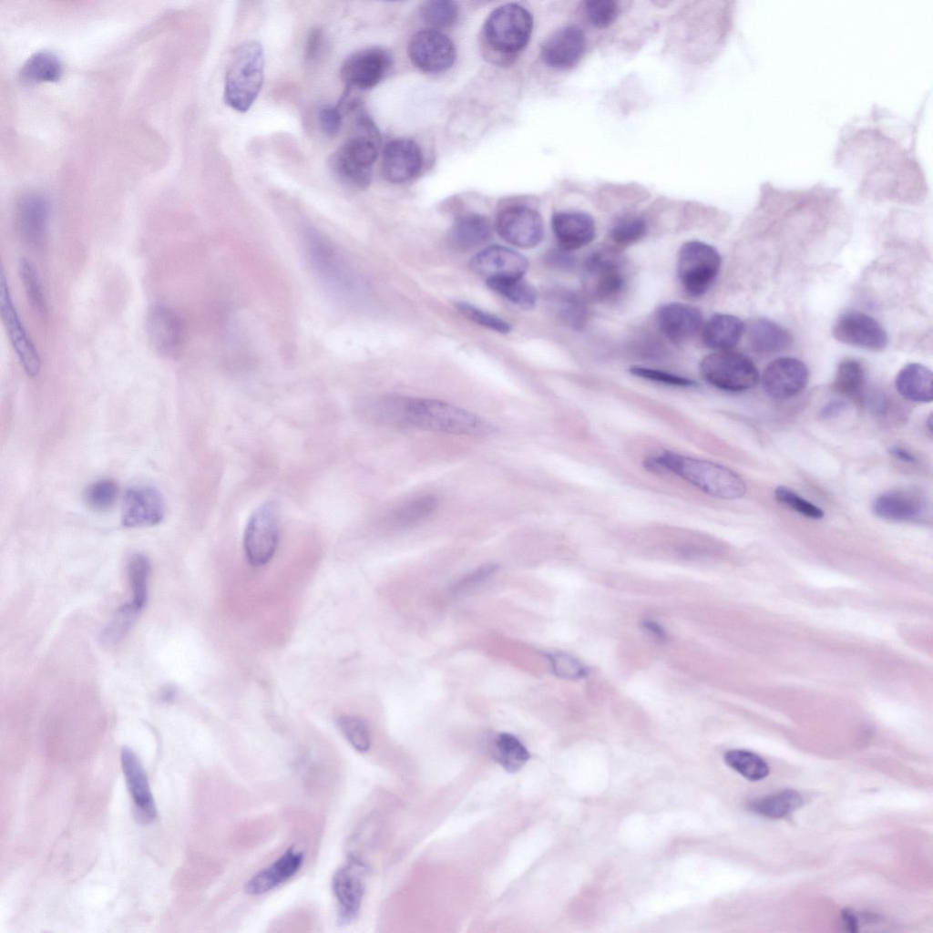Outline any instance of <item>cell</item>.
<instances>
[{
    "instance_id": "obj_1",
    "label": "cell",
    "mask_w": 933,
    "mask_h": 933,
    "mask_svg": "<svg viewBox=\"0 0 933 933\" xmlns=\"http://www.w3.org/2000/svg\"><path fill=\"white\" fill-rule=\"evenodd\" d=\"M917 126L874 106L868 117L841 130L835 166L856 173L867 187H919L924 170L916 152Z\"/></svg>"
},
{
    "instance_id": "obj_2",
    "label": "cell",
    "mask_w": 933,
    "mask_h": 933,
    "mask_svg": "<svg viewBox=\"0 0 933 933\" xmlns=\"http://www.w3.org/2000/svg\"><path fill=\"white\" fill-rule=\"evenodd\" d=\"M370 422L395 428H414L453 435L481 436L493 428L478 415L444 401L386 395L359 405Z\"/></svg>"
},
{
    "instance_id": "obj_3",
    "label": "cell",
    "mask_w": 933,
    "mask_h": 933,
    "mask_svg": "<svg viewBox=\"0 0 933 933\" xmlns=\"http://www.w3.org/2000/svg\"><path fill=\"white\" fill-rule=\"evenodd\" d=\"M644 466L653 472H671L715 497L737 499L746 492V485L737 473L709 460L665 451L648 458Z\"/></svg>"
},
{
    "instance_id": "obj_4",
    "label": "cell",
    "mask_w": 933,
    "mask_h": 933,
    "mask_svg": "<svg viewBox=\"0 0 933 933\" xmlns=\"http://www.w3.org/2000/svg\"><path fill=\"white\" fill-rule=\"evenodd\" d=\"M380 148V134L373 120L361 115L354 135L329 159L333 173L348 186L365 189Z\"/></svg>"
},
{
    "instance_id": "obj_5",
    "label": "cell",
    "mask_w": 933,
    "mask_h": 933,
    "mask_svg": "<svg viewBox=\"0 0 933 933\" xmlns=\"http://www.w3.org/2000/svg\"><path fill=\"white\" fill-rule=\"evenodd\" d=\"M264 53L261 45L247 41L232 54L225 77L224 100L239 112L247 111L263 83Z\"/></svg>"
},
{
    "instance_id": "obj_6",
    "label": "cell",
    "mask_w": 933,
    "mask_h": 933,
    "mask_svg": "<svg viewBox=\"0 0 933 933\" xmlns=\"http://www.w3.org/2000/svg\"><path fill=\"white\" fill-rule=\"evenodd\" d=\"M532 28L531 14L522 5L511 3L490 13L484 26V36L493 50L509 55L524 48Z\"/></svg>"
},
{
    "instance_id": "obj_7",
    "label": "cell",
    "mask_w": 933,
    "mask_h": 933,
    "mask_svg": "<svg viewBox=\"0 0 933 933\" xmlns=\"http://www.w3.org/2000/svg\"><path fill=\"white\" fill-rule=\"evenodd\" d=\"M700 370L711 384L730 392L751 389L759 381V372L754 362L748 356L730 350L705 356Z\"/></svg>"
},
{
    "instance_id": "obj_8",
    "label": "cell",
    "mask_w": 933,
    "mask_h": 933,
    "mask_svg": "<svg viewBox=\"0 0 933 933\" xmlns=\"http://www.w3.org/2000/svg\"><path fill=\"white\" fill-rule=\"evenodd\" d=\"M280 510L267 501L251 515L243 536V549L250 564L261 567L274 556L279 542Z\"/></svg>"
},
{
    "instance_id": "obj_9",
    "label": "cell",
    "mask_w": 933,
    "mask_h": 933,
    "mask_svg": "<svg viewBox=\"0 0 933 933\" xmlns=\"http://www.w3.org/2000/svg\"><path fill=\"white\" fill-rule=\"evenodd\" d=\"M720 267L721 257L713 246L691 241L681 247L678 276L688 293L694 296L703 294L715 280Z\"/></svg>"
},
{
    "instance_id": "obj_10",
    "label": "cell",
    "mask_w": 933,
    "mask_h": 933,
    "mask_svg": "<svg viewBox=\"0 0 933 933\" xmlns=\"http://www.w3.org/2000/svg\"><path fill=\"white\" fill-rule=\"evenodd\" d=\"M146 335L152 349L160 356L173 359L181 352L185 326L180 316L169 306L152 304L146 315Z\"/></svg>"
},
{
    "instance_id": "obj_11",
    "label": "cell",
    "mask_w": 933,
    "mask_h": 933,
    "mask_svg": "<svg viewBox=\"0 0 933 933\" xmlns=\"http://www.w3.org/2000/svg\"><path fill=\"white\" fill-rule=\"evenodd\" d=\"M0 313L21 366L28 376H36L41 369V360L14 305L4 272L0 274Z\"/></svg>"
},
{
    "instance_id": "obj_12",
    "label": "cell",
    "mask_w": 933,
    "mask_h": 933,
    "mask_svg": "<svg viewBox=\"0 0 933 933\" xmlns=\"http://www.w3.org/2000/svg\"><path fill=\"white\" fill-rule=\"evenodd\" d=\"M625 283L620 260L611 252L598 251L585 262L583 284L594 300L605 301L618 295Z\"/></svg>"
},
{
    "instance_id": "obj_13",
    "label": "cell",
    "mask_w": 933,
    "mask_h": 933,
    "mask_svg": "<svg viewBox=\"0 0 933 933\" xmlns=\"http://www.w3.org/2000/svg\"><path fill=\"white\" fill-rule=\"evenodd\" d=\"M391 64L392 57L387 50L379 46L367 47L346 58L341 77L348 90L372 88L384 78Z\"/></svg>"
},
{
    "instance_id": "obj_14",
    "label": "cell",
    "mask_w": 933,
    "mask_h": 933,
    "mask_svg": "<svg viewBox=\"0 0 933 933\" xmlns=\"http://www.w3.org/2000/svg\"><path fill=\"white\" fill-rule=\"evenodd\" d=\"M496 229L504 241L522 249L537 246L544 232L539 214L522 205L510 206L501 210L496 220Z\"/></svg>"
},
{
    "instance_id": "obj_15",
    "label": "cell",
    "mask_w": 933,
    "mask_h": 933,
    "mask_svg": "<svg viewBox=\"0 0 933 933\" xmlns=\"http://www.w3.org/2000/svg\"><path fill=\"white\" fill-rule=\"evenodd\" d=\"M408 54L417 68L428 73L445 71L456 59V48L451 39L435 29L417 32L410 40Z\"/></svg>"
},
{
    "instance_id": "obj_16",
    "label": "cell",
    "mask_w": 933,
    "mask_h": 933,
    "mask_svg": "<svg viewBox=\"0 0 933 933\" xmlns=\"http://www.w3.org/2000/svg\"><path fill=\"white\" fill-rule=\"evenodd\" d=\"M833 335L842 343L870 351H881L887 345V333L879 323L856 311L844 313L837 318Z\"/></svg>"
},
{
    "instance_id": "obj_17",
    "label": "cell",
    "mask_w": 933,
    "mask_h": 933,
    "mask_svg": "<svg viewBox=\"0 0 933 933\" xmlns=\"http://www.w3.org/2000/svg\"><path fill=\"white\" fill-rule=\"evenodd\" d=\"M367 868L355 857H351L333 877L332 887L339 905L341 923L351 922L358 914L365 890Z\"/></svg>"
},
{
    "instance_id": "obj_18",
    "label": "cell",
    "mask_w": 933,
    "mask_h": 933,
    "mask_svg": "<svg viewBox=\"0 0 933 933\" xmlns=\"http://www.w3.org/2000/svg\"><path fill=\"white\" fill-rule=\"evenodd\" d=\"M165 510L164 498L157 488L133 486L124 495L121 523L125 528L155 526L164 518Z\"/></svg>"
},
{
    "instance_id": "obj_19",
    "label": "cell",
    "mask_w": 933,
    "mask_h": 933,
    "mask_svg": "<svg viewBox=\"0 0 933 933\" xmlns=\"http://www.w3.org/2000/svg\"><path fill=\"white\" fill-rule=\"evenodd\" d=\"M807 366L799 359L781 357L764 370L762 385L772 398L786 399L800 393L808 382Z\"/></svg>"
},
{
    "instance_id": "obj_20",
    "label": "cell",
    "mask_w": 933,
    "mask_h": 933,
    "mask_svg": "<svg viewBox=\"0 0 933 933\" xmlns=\"http://www.w3.org/2000/svg\"><path fill=\"white\" fill-rule=\"evenodd\" d=\"M121 766L125 781L133 802V815L139 824L150 823L157 815V809L146 772L132 749L124 746L121 750Z\"/></svg>"
},
{
    "instance_id": "obj_21",
    "label": "cell",
    "mask_w": 933,
    "mask_h": 933,
    "mask_svg": "<svg viewBox=\"0 0 933 933\" xmlns=\"http://www.w3.org/2000/svg\"><path fill=\"white\" fill-rule=\"evenodd\" d=\"M306 246L313 267L323 278L339 291H350V267L331 241L316 231L306 235Z\"/></svg>"
},
{
    "instance_id": "obj_22",
    "label": "cell",
    "mask_w": 933,
    "mask_h": 933,
    "mask_svg": "<svg viewBox=\"0 0 933 933\" xmlns=\"http://www.w3.org/2000/svg\"><path fill=\"white\" fill-rule=\"evenodd\" d=\"M423 156L418 145L408 138H396L384 148L382 172L392 183H404L415 178L421 171Z\"/></svg>"
},
{
    "instance_id": "obj_23",
    "label": "cell",
    "mask_w": 933,
    "mask_h": 933,
    "mask_svg": "<svg viewBox=\"0 0 933 933\" xmlns=\"http://www.w3.org/2000/svg\"><path fill=\"white\" fill-rule=\"evenodd\" d=\"M472 270L487 281L523 277L528 270L527 259L505 246L492 245L476 254L470 262Z\"/></svg>"
},
{
    "instance_id": "obj_24",
    "label": "cell",
    "mask_w": 933,
    "mask_h": 933,
    "mask_svg": "<svg viewBox=\"0 0 933 933\" xmlns=\"http://www.w3.org/2000/svg\"><path fill=\"white\" fill-rule=\"evenodd\" d=\"M585 35L576 25L563 26L555 30L542 44L544 61L556 68H569L581 57L585 49Z\"/></svg>"
},
{
    "instance_id": "obj_25",
    "label": "cell",
    "mask_w": 933,
    "mask_h": 933,
    "mask_svg": "<svg viewBox=\"0 0 933 933\" xmlns=\"http://www.w3.org/2000/svg\"><path fill=\"white\" fill-rule=\"evenodd\" d=\"M17 225L23 240L34 247L46 240L49 222V203L39 193H27L21 197L16 210Z\"/></svg>"
},
{
    "instance_id": "obj_26",
    "label": "cell",
    "mask_w": 933,
    "mask_h": 933,
    "mask_svg": "<svg viewBox=\"0 0 933 933\" xmlns=\"http://www.w3.org/2000/svg\"><path fill=\"white\" fill-rule=\"evenodd\" d=\"M303 853L294 846L288 848L279 858L251 877L244 890L257 896L269 892L292 877L302 867Z\"/></svg>"
},
{
    "instance_id": "obj_27",
    "label": "cell",
    "mask_w": 933,
    "mask_h": 933,
    "mask_svg": "<svg viewBox=\"0 0 933 933\" xmlns=\"http://www.w3.org/2000/svg\"><path fill=\"white\" fill-rule=\"evenodd\" d=\"M657 320L664 334L676 343L692 338L702 323L700 310L682 302L661 305L657 312Z\"/></svg>"
},
{
    "instance_id": "obj_28",
    "label": "cell",
    "mask_w": 933,
    "mask_h": 933,
    "mask_svg": "<svg viewBox=\"0 0 933 933\" xmlns=\"http://www.w3.org/2000/svg\"><path fill=\"white\" fill-rule=\"evenodd\" d=\"M551 225L560 248L568 251L585 246L595 236L594 220L585 212H557L552 217Z\"/></svg>"
},
{
    "instance_id": "obj_29",
    "label": "cell",
    "mask_w": 933,
    "mask_h": 933,
    "mask_svg": "<svg viewBox=\"0 0 933 933\" xmlns=\"http://www.w3.org/2000/svg\"><path fill=\"white\" fill-rule=\"evenodd\" d=\"M874 513L892 521H913L926 510L924 499L913 492L891 490L879 495L872 505Z\"/></svg>"
},
{
    "instance_id": "obj_30",
    "label": "cell",
    "mask_w": 933,
    "mask_h": 933,
    "mask_svg": "<svg viewBox=\"0 0 933 933\" xmlns=\"http://www.w3.org/2000/svg\"><path fill=\"white\" fill-rule=\"evenodd\" d=\"M932 372L918 363L905 365L897 374L895 384L906 399L918 403L932 401Z\"/></svg>"
},
{
    "instance_id": "obj_31",
    "label": "cell",
    "mask_w": 933,
    "mask_h": 933,
    "mask_svg": "<svg viewBox=\"0 0 933 933\" xmlns=\"http://www.w3.org/2000/svg\"><path fill=\"white\" fill-rule=\"evenodd\" d=\"M743 331V323L738 317L732 314L716 313L706 322L702 339L708 347L724 351L738 343Z\"/></svg>"
},
{
    "instance_id": "obj_32",
    "label": "cell",
    "mask_w": 933,
    "mask_h": 933,
    "mask_svg": "<svg viewBox=\"0 0 933 933\" xmlns=\"http://www.w3.org/2000/svg\"><path fill=\"white\" fill-rule=\"evenodd\" d=\"M491 234L489 220L480 214H466L459 217L448 231V240L453 247L466 251L486 242Z\"/></svg>"
},
{
    "instance_id": "obj_33",
    "label": "cell",
    "mask_w": 933,
    "mask_h": 933,
    "mask_svg": "<svg viewBox=\"0 0 933 933\" xmlns=\"http://www.w3.org/2000/svg\"><path fill=\"white\" fill-rule=\"evenodd\" d=\"M749 340L755 352L774 354L787 349L792 344L793 337L779 324L766 318H758L750 325Z\"/></svg>"
},
{
    "instance_id": "obj_34",
    "label": "cell",
    "mask_w": 933,
    "mask_h": 933,
    "mask_svg": "<svg viewBox=\"0 0 933 933\" xmlns=\"http://www.w3.org/2000/svg\"><path fill=\"white\" fill-rule=\"evenodd\" d=\"M63 74V66L58 57L48 51L32 55L22 66L20 80L26 84L56 82Z\"/></svg>"
},
{
    "instance_id": "obj_35",
    "label": "cell",
    "mask_w": 933,
    "mask_h": 933,
    "mask_svg": "<svg viewBox=\"0 0 933 933\" xmlns=\"http://www.w3.org/2000/svg\"><path fill=\"white\" fill-rule=\"evenodd\" d=\"M803 804L801 795L793 789L778 791L756 798L749 803L754 813L771 819H780L792 814Z\"/></svg>"
},
{
    "instance_id": "obj_36",
    "label": "cell",
    "mask_w": 933,
    "mask_h": 933,
    "mask_svg": "<svg viewBox=\"0 0 933 933\" xmlns=\"http://www.w3.org/2000/svg\"><path fill=\"white\" fill-rule=\"evenodd\" d=\"M438 506L434 495H424L411 498L398 506L391 514V523L398 528L416 525L431 516Z\"/></svg>"
},
{
    "instance_id": "obj_37",
    "label": "cell",
    "mask_w": 933,
    "mask_h": 933,
    "mask_svg": "<svg viewBox=\"0 0 933 933\" xmlns=\"http://www.w3.org/2000/svg\"><path fill=\"white\" fill-rule=\"evenodd\" d=\"M493 752L496 761L508 773L519 771L530 758L526 746L508 733H501L496 737Z\"/></svg>"
},
{
    "instance_id": "obj_38",
    "label": "cell",
    "mask_w": 933,
    "mask_h": 933,
    "mask_svg": "<svg viewBox=\"0 0 933 933\" xmlns=\"http://www.w3.org/2000/svg\"><path fill=\"white\" fill-rule=\"evenodd\" d=\"M487 283L490 289L522 309H532L537 302L536 289L523 277L488 280Z\"/></svg>"
},
{
    "instance_id": "obj_39",
    "label": "cell",
    "mask_w": 933,
    "mask_h": 933,
    "mask_svg": "<svg viewBox=\"0 0 933 933\" xmlns=\"http://www.w3.org/2000/svg\"><path fill=\"white\" fill-rule=\"evenodd\" d=\"M723 759L728 766L749 781H760L769 774L767 763L753 752L733 749L724 754Z\"/></svg>"
},
{
    "instance_id": "obj_40",
    "label": "cell",
    "mask_w": 933,
    "mask_h": 933,
    "mask_svg": "<svg viewBox=\"0 0 933 933\" xmlns=\"http://www.w3.org/2000/svg\"><path fill=\"white\" fill-rule=\"evenodd\" d=\"M150 572V562L141 553L132 555L128 563V575L132 590L131 602L142 610L148 598V579Z\"/></svg>"
},
{
    "instance_id": "obj_41",
    "label": "cell",
    "mask_w": 933,
    "mask_h": 933,
    "mask_svg": "<svg viewBox=\"0 0 933 933\" xmlns=\"http://www.w3.org/2000/svg\"><path fill=\"white\" fill-rule=\"evenodd\" d=\"M865 383V369L858 361L846 359L838 364L834 382L838 392L849 396H859Z\"/></svg>"
},
{
    "instance_id": "obj_42",
    "label": "cell",
    "mask_w": 933,
    "mask_h": 933,
    "mask_svg": "<svg viewBox=\"0 0 933 933\" xmlns=\"http://www.w3.org/2000/svg\"><path fill=\"white\" fill-rule=\"evenodd\" d=\"M550 302L558 316L568 325L580 328L585 319V306L580 298L572 292L557 291L550 296Z\"/></svg>"
},
{
    "instance_id": "obj_43",
    "label": "cell",
    "mask_w": 933,
    "mask_h": 933,
    "mask_svg": "<svg viewBox=\"0 0 933 933\" xmlns=\"http://www.w3.org/2000/svg\"><path fill=\"white\" fill-rule=\"evenodd\" d=\"M18 274L29 303L38 314L46 315L47 302L35 266L28 260L22 258L18 262Z\"/></svg>"
},
{
    "instance_id": "obj_44",
    "label": "cell",
    "mask_w": 933,
    "mask_h": 933,
    "mask_svg": "<svg viewBox=\"0 0 933 933\" xmlns=\"http://www.w3.org/2000/svg\"><path fill=\"white\" fill-rule=\"evenodd\" d=\"M140 610L131 601L119 607L102 631V642L106 645H114L121 641L129 631Z\"/></svg>"
},
{
    "instance_id": "obj_45",
    "label": "cell",
    "mask_w": 933,
    "mask_h": 933,
    "mask_svg": "<svg viewBox=\"0 0 933 933\" xmlns=\"http://www.w3.org/2000/svg\"><path fill=\"white\" fill-rule=\"evenodd\" d=\"M336 723L342 734L356 751L365 753L370 749V731L364 719L354 715H342Z\"/></svg>"
},
{
    "instance_id": "obj_46",
    "label": "cell",
    "mask_w": 933,
    "mask_h": 933,
    "mask_svg": "<svg viewBox=\"0 0 933 933\" xmlns=\"http://www.w3.org/2000/svg\"><path fill=\"white\" fill-rule=\"evenodd\" d=\"M424 21L436 28L452 26L457 19L458 7L449 0H432L425 2L421 7Z\"/></svg>"
},
{
    "instance_id": "obj_47",
    "label": "cell",
    "mask_w": 933,
    "mask_h": 933,
    "mask_svg": "<svg viewBox=\"0 0 933 933\" xmlns=\"http://www.w3.org/2000/svg\"><path fill=\"white\" fill-rule=\"evenodd\" d=\"M118 496V487L117 483L112 479L105 478L88 486L85 491L84 498L91 509L105 511L115 504Z\"/></svg>"
},
{
    "instance_id": "obj_48",
    "label": "cell",
    "mask_w": 933,
    "mask_h": 933,
    "mask_svg": "<svg viewBox=\"0 0 933 933\" xmlns=\"http://www.w3.org/2000/svg\"><path fill=\"white\" fill-rule=\"evenodd\" d=\"M776 499L795 512L812 519H820L825 516L822 508L802 497L786 487H777L774 490Z\"/></svg>"
},
{
    "instance_id": "obj_49",
    "label": "cell",
    "mask_w": 933,
    "mask_h": 933,
    "mask_svg": "<svg viewBox=\"0 0 933 933\" xmlns=\"http://www.w3.org/2000/svg\"><path fill=\"white\" fill-rule=\"evenodd\" d=\"M456 306L464 316L487 329L500 333H508L511 331V325L508 322L475 305L466 302H457Z\"/></svg>"
},
{
    "instance_id": "obj_50",
    "label": "cell",
    "mask_w": 933,
    "mask_h": 933,
    "mask_svg": "<svg viewBox=\"0 0 933 933\" xmlns=\"http://www.w3.org/2000/svg\"><path fill=\"white\" fill-rule=\"evenodd\" d=\"M553 673L562 679L576 680L586 675V668L573 656L565 652H554L547 655Z\"/></svg>"
},
{
    "instance_id": "obj_51",
    "label": "cell",
    "mask_w": 933,
    "mask_h": 933,
    "mask_svg": "<svg viewBox=\"0 0 933 933\" xmlns=\"http://www.w3.org/2000/svg\"><path fill=\"white\" fill-rule=\"evenodd\" d=\"M645 221L638 217L624 218L615 223L611 230L612 239L620 244H631L646 233Z\"/></svg>"
},
{
    "instance_id": "obj_52",
    "label": "cell",
    "mask_w": 933,
    "mask_h": 933,
    "mask_svg": "<svg viewBox=\"0 0 933 933\" xmlns=\"http://www.w3.org/2000/svg\"><path fill=\"white\" fill-rule=\"evenodd\" d=\"M584 8L590 22L598 26H608L619 13L618 3L614 0H587Z\"/></svg>"
},
{
    "instance_id": "obj_53",
    "label": "cell",
    "mask_w": 933,
    "mask_h": 933,
    "mask_svg": "<svg viewBox=\"0 0 933 933\" xmlns=\"http://www.w3.org/2000/svg\"><path fill=\"white\" fill-rule=\"evenodd\" d=\"M630 372L635 376L673 386L689 387L696 384L692 379L647 367L632 366Z\"/></svg>"
},
{
    "instance_id": "obj_54",
    "label": "cell",
    "mask_w": 933,
    "mask_h": 933,
    "mask_svg": "<svg viewBox=\"0 0 933 933\" xmlns=\"http://www.w3.org/2000/svg\"><path fill=\"white\" fill-rule=\"evenodd\" d=\"M497 569L498 567L495 563L482 565L461 579L454 586L453 593L455 595H461L472 590L480 584L482 585L497 572Z\"/></svg>"
},
{
    "instance_id": "obj_55",
    "label": "cell",
    "mask_w": 933,
    "mask_h": 933,
    "mask_svg": "<svg viewBox=\"0 0 933 933\" xmlns=\"http://www.w3.org/2000/svg\"><path fill=\"white\" fill-rule=\"evenodd\" d=\"M321 129L330 137L338 134L342 126V114L338 107L323 106L318 111Z\"/></svg>"
},
{
    "instance_id": "obj_56",
    "label": "cell",
    "mask_w": 933,
    "mask_h": 933,
    "mask_svg": "<svg viewBox=\"0 0 933 933\" xmlns=\"http://www.w3.org/2000/svg\"><path fill=\"white\" fill-rule=\"evenodd\" d=\"M323 32L320 28H314L311 31L305 47V56L307 59H313L322 46Z\"/></svg>"
},
{
    "instance_id": "obj_57",
    "label": "cell",
    "mask_w": 933,
    "mask_h": 933,
    "mask_svg": "<svg viewBox=\"0 0 933 933\" xmlns=\"http://www.w3.org/2000/svg\"><path fill=\"white\" fill-rule=\"evenodd\" d=\"M847 407V404L843 400H833L826 404L820 412V415L824 418H832L842 414Z\"/></svg>"
},
{
    "instance_id": "obj_58",
    "label": "cell",
    "mask_w": 933,
    "mask_h": 933,
    "mask_svg": "<svg viewBox=\"0 0 933 933\" xmlns=\"http://www.w3.org/2000/svg\"><path fill=\"white\" fill-rule=\"evenodd\" d=\"M641 624L643 630L654 640L658 641H665L667 640V633L659 623L646 620Z\"/></svg>"
},
{
    "instance_id": "obj_59",
    "label": "cell",
    "mask_w": 933,
    "mask_h": 933,
    "mask_svg": "<svg viewBox=\"0 0 933 933\" xmlns=\"http://www.w3.org/2000/svg\"><path fill=\"white\" fill-rule=\"evenodd\" d=\"M841 918L846 930L857 932L859 928V917L849 908L841 911Z\"/></svg>"
},
{
    "instance_id": "obj_60",
    "label": "cell",
    "mask_w": 933,
    "mask_h": 933,
    "mask_svg": "<svg viewBox=\"0 0 933 933\" xmlns=\"http://www.w3.org/2000/svg\"><path fill=\"white\" fill-rule=\"evenodd\" d=\"M568 251L561 249L560 251H554L549 256L550 261L559 267H569L572 262V258L568 254Z\"/></svg>"
},
{
    "instance_id": "obj_61",
    "label": "cell",
    "mask_w": 933,
    "mask_h": 933,
    "mask_svg": "<svg viewBox=\"0 0 933 933\" xmlns=\"http://www.w3.org/2000/svg\"><path fill=\"white\" fill-rule=\"evenodd\" d=\"M869 407L877 414H884L887 409V403L881 395H872L868 400Z\"/></svg>"
},
{
    "instance_id": "obj_62",
    "label": "cell",
    "mask_w": 933,
    "mask_h": 933,
    "mask_svg": "<svg viewBox=\"0 0 933 933\" xmlns=\"http://www.w3.org/2000/svg\"><path fill=\"white\" fill-rule=\"evenodd\" d=\"M890 452L896 457H897L900 460H903L905 462L912 463V462L916 461V457L913 456V454H911L909 451H907L905 448L898 447V446H894V447H892L890 449Z\"/></svg>"
},
{
    "instance_id": "obj_63",
    "label": "cell",
    "mask_w": 933,
    "mask_h": 933,
    "mask_svg": "<svg viewBox=\"0 0 933 933\" xmlns=\"http://www.w3.org/2000/svg\"><path fill=\"white\" fill-rule=\"evenodd\" d=\"M174 695H175L174 688L167 687L162 692L161 698H163L165 701H169L170 698H173Z\"/></svg>"
}]
</instances>
